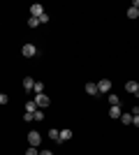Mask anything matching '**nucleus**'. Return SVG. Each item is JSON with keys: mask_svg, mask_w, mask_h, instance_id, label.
I'll list each match as a JSON object with an SVG mask.
<instances>
[{"mask_svg": "<svg viewBox=\"0 0 139 155\" xmlns=\"http://www.w3.org/2000/svg\"><path fill=\"white\" fill-rule=\"evenodd\" d=\"M37 109H40V107L35 104V100H28V102H26V114H35Z\"/></svg>", "mask_w": 139, "mask_h": 155, "instance_id": "8", "label": "nucleus"}, {"mask_svg": "<svg viewBox=\"0 0 139 155\" xmlns=\"http://www.w3.org/2000/svg\"><path fill=\"white\" fill-rule=\"evenodd\" d=\"M121 116H123L121 107H111V109H109V118H121Z\"/></svg>", "mask_w": 139, "mask_h": 155, "instance_id": "12", "label": "nucleus"}, {"mask_svg": "<svg viewBox=\"0 0 139 155\" xmlns=\"http://www.w3.org/2000/svg\"><path fill=\"white\" fill-rule=\"evenodd\" d=\"M26 155H40V150L35 148V146H30V148H28V150H26Z\"/></svg>", "mask_w": 139, "mask_h": 155, "instance_id": "19", "label": "nucleus"}, {"mask_svg": "<svg viewBox=\"0 0 139 155\" xmlns=\"http://www.w3.org/2000/svg\"><path fill=\"white\" fill-rule=\"evenodd\" d=\"M132 125H137V127H139V116H132Z\"/></svg>", "mask_w": 139, "mask_h": 155, "instance_id": "22", "label": "nucleus"}, {"mask_svg": "<svg viewBox=\"0 0 139 155\" xmlns=\"http://www.w3.org/2000/svg\"><path fill=\"white\" fill-rule=\"evenodd\" d=\"M42 14H44V7H42L40 2H35V5L30 7V16H35V19H40Z\"/></svg>", "mask_w": 139, "mask_h": 155, "instance_id": "5", "label": "nucleus"}, {"mask_svg": "<svg viewBox=\"0 0 139 155\" xmlns=\"http://www.w3.org/2000/svg\"><path fill=\"white\" fill-rule=\"evenodd\" d=\"M49 102H51V100H49L44 93H40V95L35 97V104H37V107H42V109H44V107H49Z\"/></svg>", "mask_w": 139, "mask_h": 155, "instance_id": "6", "label": "nucleus"}, {"mask_svg": "<svg viewBox=\"0 0 139 155\" xmlns=\"http://www.w3.org/2000/svg\"><path fill=\"white\" fill-rule=\"evenodd\" d=\"M28 26H30V28H37V26H40V19L30 16V19H28Z\"/></svg>", "mask_w": 139, "mask_h": 155, "instance_id": "18", "label": "nucleus"}, {"mask_svg": "<svg viewBox=\"0 0 139 155\" xmlns=\"http://www.w3.org/2000/svg\"><path fill=\"white\" fill-rule=\"evenodd\" d=\"M107 100H109V104H111V107H121V97L116 95V93H109V97H107Z\"/></svg>", "mask_w": 139, "mask_h": 155, "instance_id": "7", "label": "nucleus"}, {"mask_svg": "<svg viewBox=\"0 0 139 155\" xmlns=\"http://www.w3.org/2000/svg\"><path fill=\"white\" fill-rule=\"evenodd\" d=\"M109 91H111V81H109V79L98 81V93H109Z\"/></svg>", "mask_w": 139, "mask_h": 155, "instance_id": "4", "label": "nucleus"}, {"mask_svg": "<svg viewBox=\"0 0 139 155\" xmlns=\"http://www.w3.org/2000/svg\"><path fill=\"white\" fill-rule=\"evenodd\" d=\"M86 93H88V95H100V93H98V84L88 81V84H86Z\"/></svg>", "mask_w": 139, "mask_h": 155, "instance_id": "10", "label": "nucleus"}, {"mask_svg": "<svg viewBox=\"0 0 139 155\" xmlns=\"http://www.w3.org/2000/svg\"><path fill=\"white\" fill-rule=\"evenodd\" d=\"M125 91L132 93L134 97H139V84H137V81H125Z\"/></svg>", "mask_w": 139, "mask_h": 155, "instance_id": "3", "label": "nucleus"}, {"mask_svg": "<svg viewBox=\"0 0 139 155\" xmlns=\"http://www.w3.org/2000/svg\"><path fill=\"white\" fill-rule=\"evenodd\" d=\"M70 139H72V130H60L58 141H70Z\"/></svg>", "mask_w": 139, "mask_h": 155, "instance_id": "9", "label": "nucleus"}, {"mask_svg": "<svg viewBox=\"0 0 139 155\" xmlns=\"http://www.w3.org/2000/svg\"><path fill=\"white\" fill-rule=\"evenodd\" d=\"M7 102H9V97H7L5 93H0V107H2V104H7Z\"/></svg>", "mask_w": 139, "mask_h": 155, "instance_id": "20", "label": "nucleus"}, {"mask_svg": "<svg viewBox=\"0 0 139 155\" xmlns=\"http://www.w3.org/2000/svg\"><path fill=\"white\" fill-rule=\"evenodd\" d=\"M21 53H23L26 58H33V56H37V46L35 44H23L21 46Z\"/></svg>", "mask_w": 139, "mask_h": 155, "instance_id": "1", "label": "nucleus"}, {"mask_svg": "<svg viewBox=\"0 0 139 155\" xmlns=\"http://www.w3.org/2000/svg\"><path fill=\"white\" fill-rule=\"evenodd\" d=\"M35 93H37V95H40V93H44V84H42V81H35V88H33Z\"/></svg>", "mask_w": 139, "mask_h": 155, "instance_id": "16", "label": "nucleus"}, {"mask_svg": "<svg viewBox=\"0 0 139 155\" xmlns=\"http://www.w3.org/2000/svg\"><path fill=\"white\" fill-rule=\"evenodd\" d=\"M121 123H123V125H130V123H132V114H123V116H121Z\"/></svg>", "mask_w": 139, "mask_h": 155, "instance_id": "13", "label": "nucleus"}, {"mask_svg": "<svg viewBox=\"0 0 139 155\" xmlns=\"http://www.w3.org/2000/svg\"><path fill=\"white\" fill-rule=\"evenodd\" d=\"M33 120H44V111H42V109H37V111L33 114Z\"/></svg>", "mask_w": 139, "mask_h": 155, "instance_id": "17", "label": "nucleus"}, {"mask_svg": "<svg viewBox=\"0 0 139 155\" xmlns=\"http://www.w3.org/2000/svg\"><path fill=\"white\" fill-rule=\"evenodd\" d=\"M28 143L37 148V146L42 143V137H40V132H35V130H33V132H28Z\"/></svg>", "mask_w": 139, "mask_h": 155, "instance_id": "2", "label": "nucleus"}, {"mask_svg": "<svg viewBox=\"0 0 139 155\" xmlns=\"http://www.w3.org/2000/svg\"><path fill=\"white\" fill-rule=\"evenodd\" d=\"M23 120H26V123H33V114H23Z\"/></svg>", "mask_w": 139, "mask_h": 155, "instance_id": "21", "label": "nucleus"}, {"mask_svg": "<svg viewBox=\"0 0 139 155\" xmlns=\"http://www.w3.org/2000/svg\"><path fill=\"white\" fill-rule=\"evenodd\" d=\"M49 137H51L53 141H58V137H60V130H56V127H51V130H49Z\"/></svg>", "mask_w": 139, "mask_h": 155, "instance_id": "14", "label": "nucleus"}, {"mask_svg": "<svg viewBox=\"0 0 139 155\" xmlns=\"http://www.w3.org/2000/svg\"><path fill=\"white\" fill-rule=\"evenodd\" d=\"M137 16H139V9L130 7V9H127V19H137Z\"/></svg>", "mask_w": 139, "mask_h": 155, "instance_id": "15", "label": "nucleus"}, {"mask_svg": "<svg viewBox=\"0 0 139 155\" xmlns=\"http://www.w3.org/2000/svg\"><path fill=\"white\" fill-rule=\"evenodd\" d=\"M40 155H53L51 150H40Z\"/></svg>", "mask_w": 139, "mask_h": 155, "instance_id": "23", "label": "nucleus"}, {"mask_svg": "<svg viewBox=\"0 0 139 155\" xmlns=\"http://www.w3.org/2000/svg\"><path fill=\"white\" fill-rule=\"evenodd\" d=\"M33 88H35L33 77H26V79H23V91H33Z\"/></svg>", "mask_w": 139, "mask_h": 155, "instance_id": "11", "label": "nucleus"}]
</instances>
